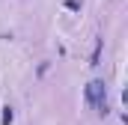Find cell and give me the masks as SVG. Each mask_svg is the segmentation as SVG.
I'll return each mask as SVG.
<instances>
[{
	"mask_svg": "<svg viewBox=\"0 0 128 125\" xmlns=\"http://www.w3.org/2000/svg\"><path fill=\"white\" fill-rule=\"evenodd\" d=\"M104 95H107V90H104V80H92V84L86 86V101H90V104H96V107H101V113H107Z\"/></svg>",
	"mask_w": 128,
	"mask_h": 125,
	"instance_id": "1",
	"label": "cell"
}]
</instances>
